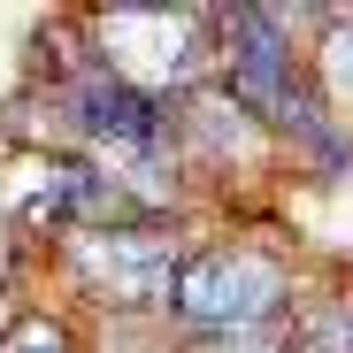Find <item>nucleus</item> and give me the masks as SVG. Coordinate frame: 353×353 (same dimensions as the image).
Masks as SVG:
<instances>
[{
    "instance_id": "nucleus-1",
    "label": "nucleus",
    "mask_w": 353,
    "mask_h": 353,
    "mask_svg": "<svg viewBox=\"0 0 353 353\" xmlns=\"http://www.w3.org/2000/svg\"><path fill=\"white\" fill-rule=\"evenodd\" d=\"M315 276L300 254L261 239V230H230V239H192L161 292V330L176 353H254L292 330V315L307 307Z\"/></svg>"
},
{
    "instance_id": "nucleus-2",
    "label": "nucleus",
    "mask_w": 353,
    "mask_h": 353,
    "mask_svg": "<svg viewBox=\"0 0 353 353\" xmlns=\"http://www.w3.org/2000/svg\"><path fill=\"white\" fill-rule=\"evenodd\" d=\"M192 246V223H108V230H77L54 246V276L77 307L108 315V323H154L161 292Z\"/></svg>"
},
{
    "instance_id": "nucleus-3",
    "label": "nucleus",
    "mask_w": 353,
    "mask_h": 353,
    "mask_svg": "<svg viewBox=\"0 0 353 353\" xmlns=\"http://www.w3.org/2000/svg\"><path fill=\"white\" fill-rule=\"evenodd\" d=\"M330 8L307 0H230L215 8V85L246 115H269L307 85V39L323 31Z\"/></svg>"
},
{
    "instance_id": "nucleus-4",
    "label": "nucleus",
    "mask_w": 353,
    "mask_h": 353,
    "mask_svg": "<svg viewBox=\"0 0 353 353\" xmlns=\"http://www.w3.org/2000/svg\"><path fill=\"white\" fill-rule=\"evenodd\" d=\"M176 169H185V185H230V176H276L284 161L269 123L208 77L176 100Z\"/></svg>"
},
{
    "instance_id": "nucleus-5",
    "label": "nucleus",
    "mask_w": 353,
    "mask_h": 353,
    "mask_svg": "<svg viewBox=\"0 0 353 353\" xmlns=\"http://www.w3.org/2000/svg\"><path fill=\"white\" fill-rule=\"evenodd\" d=\"M269 139H276V161L300 169L307 185H353V123H338V115L315 100V85H300L276 115H269Z\"/></svg>"
},
{
    "instance_id": "nucleus-6",
    "label": "nucleus",
    "mask_w": 353,
    "mask_h": 353,
    "mask_svg": "<svg viewBox=\"0 0 353 353\" xmlns=\"http://www.w3.org/2000/svg\"><path fill=\"white\" fill-rule=\"evenodd\" d=\"M307 85L338 123H353V8H330L323 31L307 39Z\"/></svg>"
},
{
    "instance_id": "nucleus-7",
    "label": "nucleus",
    "mask_w": 353,
    "mask_h": 353,
    "mask_svg": "<svg viewBox=\"0 0 353 353\" xmlns=\"http://www.w3.org/2000/svg\"><path fill=\"white\" fill-rule=\"evenodd\" d=\"M0 353H92L70 307H23L8 330H0Z\"/></svg>"
}]
</instances>
